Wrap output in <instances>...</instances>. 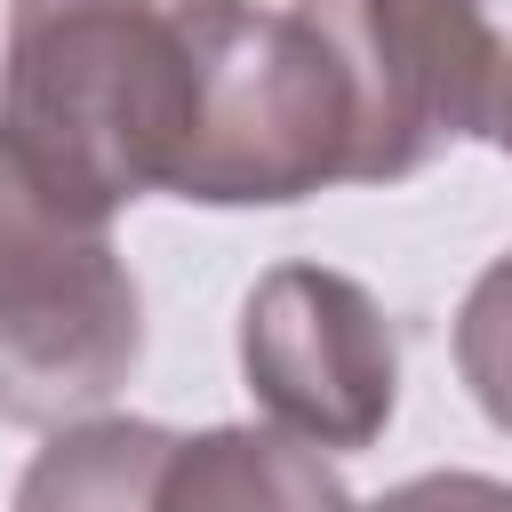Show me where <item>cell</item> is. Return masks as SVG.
<instances>
[{"label":"cell","mask_w":512,"mask_h":512,"mask_svg":"<svg viewBox=\"0 0 512 512\" xmlns=\"http://www.w3.org/2000/svg\"><path fill=\"white\" fill-rule=\"evenodd\" d=\"M232 0H8L0 136L80 216L168 192L200 56Z\"/></svg>","instance_id":"6da1fadb"},{"label":"cell","mask_w":512,"mask_h":512,"mask_svg":"<svg viewBox=\"0 0 512 512\" xmlns=\"http://www.w3.org/2000/svg\"><path fill=\"white\" fill-rule=\"evenodd\" d=\"M456 376H464V392L480 400V416L512 440V248L464 288V304H456Z\"/></svg>","instance_id":"ba28073f"},{"label":"cell","mask_w":512,"mask_h":512,"mask_svg":"<svg viewBox=\"0 0 512 512\" xmlns=\"http://www.w3.org/2000/svg\"><path fill=\"white\" fill-rule=\"evenodd\" d=\"M488 144H496V152H512V72H504V88H496V112H488Z\"/></svg>","instance_id":"9c48e42d"},{"label":"cell","mask_w":512,"mask_h":512,"mask_svg":"<svg viewBox=\"0 0 512 512\" xmlns=\"http://www.w3.org/2000/svg\"><path fill=\"white\" fill-rule=\"evenodd\" d=\"M344 472L280 424H216V432H176L168 472H160V512L184 504H344Z\"/></svg>","instance_id":"8992f818"},{"label":"cell","mask_w":512,"mask_h":512,"mask_svg":"<svg viewBox=\"0 0 512 512\" xmlns=\"http://www.w3.org/2000/svg\"><path fill=\"white\" fill-rule=\"evenodd\" d=\"M352 184V96L312 16L232 0L200 56L192 136L168 192L200 208H288Z\"/></svg>","instance_id":"3957f363"},{"label":"cell","mask_w":512,"mask_h":512,"mask_svg":"<svg viewBox=\"0 0 512 512\" xmlns=\"http://www.w3.org/2000/svg\"><path fill=\"white\" fill-rule=\"evenodd\" d=\"M176 432L144 424V416H72L56 424V440L40 448V464L24 472L16 504H160V472H168Z\"/></svg>","instance_id":"52a82bcc"},{"label":"cell","mask_w":512,"mask_h":512,"mask_svg":"<svg viewBox=\"0 0 512 512\" xmlns=\"http://www.w3.org/2000/svg\"><path fill=\"white\" fill-rule=\"evenodd\" d=\"M240 376L264 424L352 456L400 408V328L352 272L272 264L240 304Z\"/></svg>","instance_id":"5b68a950"},{"label":"cell","mask_w":512,"mask_h":512,"mask_svg":"<svg viewBox=\"0 0 512 512\" xmlns=\"http://www.w3.org/2000/svg\"><path fill=\"white\" fill-rule=\"evenodd\" d=\"M352 96V184H400L488 136L512 72V0H296Z\"/></svg>","instance_id":"277c9868"},{"label":"cell","mask_w":512,"mask_h":512,"mask_svg":"<svg viewBox=\"0 0 512 512\" xmlns=\"http://www.w3.org/2000/svg\"><path fill=\"white\" fill-rule=\"evenodd\" d=\"M144 360V296L104 216L56 200L0 136V424L96 416Z\"/></svg>","instance_id":"7a4b0ae2"}]
</instances>
